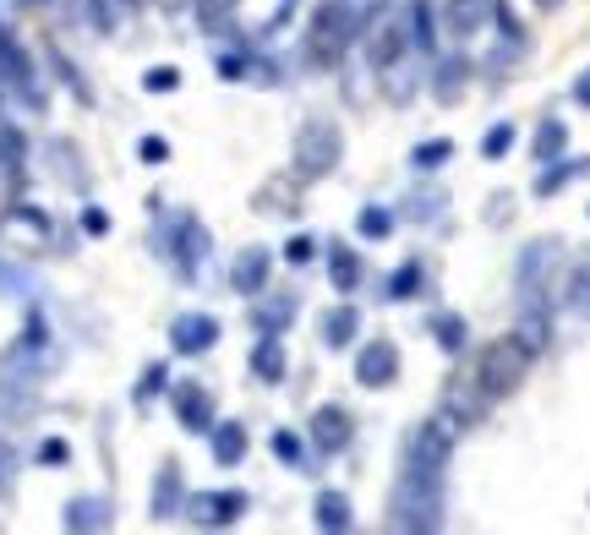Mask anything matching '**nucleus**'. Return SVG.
<instances>
[{
    "label": "nucleus",
    "instance_id": "nucleus-12",
    "mask_svg": "<svg viewBox=\"0 0 590 535\" xmlns=\"http://www.w3.org/2000/svg\"><path fill=\"white\" fill-rule=\"evenodd\" d=\"M213 344H219V317H208V312H181L170 323V350L176 355H208Z\"/></svg>",
    "mask_w": 590,
    "mask_h": 535
},
{
    "label": "nucleus",
    "instance_id": "nucleus-45",
    "mask_svg": "<svg viewBox=\"0 0 590 535\" xmlns=\"http://www.w3.org/2000/svg\"><path fill=\"white\" fill-rule=\"evenodd\" d=\"M443 192H427V198H416L410 202V219H427V224H432V219H438V213H443Z\"/></svg>",
    "mask_w": 590,
    "mask_h": 535
},
{
    "label": "nucleus",
    "instance_id": "nucleus-35",
    "mask_svg": "<svg viewBox=\"0 0 590 535\" xmlns=\"http://www.w3.org/2000/svg\"><path fill=\"white\" fill-rule=\"evenodd\" d=\"M563 306L590 323V263H580L574 273H569V284H563Z\"/></svg>",
    "mask_w": 590,
    "mask_h": 535
},
{
    "label": "nucleus",
    "instance_id": "nucleus-50",
    "mask_svg": "<svg viewBox=\"0 0 590 535\" xmlns=\"http://www.w3.org/2000/svg\"><path fill=\"white\" fill-rule=\"evenodd\" d=\"M574 104H586L590 110V71H580V82H574Z\"/></svg>",
    "mask_w": 590,
    "mask_h": 535
},
{
    "label": "nucleus",
    "instance_id": "nucleus-53",
    "mask_svg": "<svg viewBox=\"0 0 590 535\" xmlns=\"http://www.w3.org/2000/svg\"><path fill=\"white\" fill-rule=\"evenodd\" d=\"M28 6H50V0H28Z\"/></svg>",
    "mask_w": 590,
    "mask_h": 535
},
{
    "label": "nucleus",
    "instance_id": "nucleus-36",
    "mask_svg": "<svg viewBox=\"0 0 590 535\" xmlns=\"http://www.w3.org/2000/svg\"><path fill=\"white\" fill-rule=\"evenodd\" d=\"M563 148H569V127L563 121H541V132H536V164L558 159Z\"/></svg>",
    "mask_w": 590,
    "mask_h": 535
},
{
    "label": "nucleus",
    "instance_id": "nucleus-42",
    "mask_svg": "<svg viewBox=\"0 0 590 535\" xmlns=\"http://www.w3.org/2000/svg\"><path fill=\"white\" fill-rule=\"evenodd\" d=\"M142 88H148V93H176V88H181V71L176 67H148L142 71Z\"/></svg>",
    "mask_w": 590,
    "mask_h": 535
},
{
    "label": "nucleus",
    "instance_id": "nucleus-13",
    "mask_svg": "<svg viewBox=\"0 0 590 535\" xmlns=\"http://www.w3.org/2000/svg\"><path fill=\"white\" fill-rule=\"evenodd\" d=\"M404 55H410V33H404V17L383 22L378 33H367V61H372V71H378V77L399 71V61H404Z\"/></svg>",
    "mask_w": 590,
    "mask_h": 535
},
{
    "label": "nucleus",
    "instance_id": "nucleus-37",
    "mask_svg": "<svg viewBox=\"0 0 590 535\" xmlns=\"http://www.w3.org/2000/svg\"><path fill=\"white\" fill-rule=\"evenodd\" d=\"M22 159H28V142L17 127H0V170L6 175H22Z\"/></svg>",
    "mask_w": 590,
    "mask_h": 535
},
{
    "label": "nucleus",
    "instance_id": "nucleus-24",
    "mask_svg": "<svg viewBox=\"0 0 590 535\" xmlns=\"http://www.w3.org/2000/svg\"><path fill=\"white\" fill-rule=\"evenodd\" d=\"M61 525L66 531H110V503L104 497H71Z\"/></svg>",
    "mask_w": 590,
    "mask_h": 535
},
{
    "label": "nucleus",
    "instance_id": "nucleus-26",
    "mask_svg": "<svg viewBox=\"0 0 590 535\" xmlns=\"http://www.w3.org/2000/svg\"><path fill=\"white\" fill-rule=\"evenodd\" d=\"M427 334L438 339V350H449V355H464V344H470V329H464L459 312H432L427 317Z\"/></svg>",
    "mask_w": 590,
    "mask_h": 535
},
{
    "label": "nucleus",
    "instance_id": "nucleus-31",
    "mask_svg": "<svg viewBox=\"0 0 590 535\" xmlns=\"http://www.w3.org/2000/svg\"><path fill=\"white\" fill-rule=\"evenodd\" d=\"M393 224H399V219H393L389 202H367V208L356 213V230H361V241H389Z\"/></svg>",
    "mask_w": 590,
    "mask_h": 535
},
{
    "label": "nucleus",
    "instance_id": "nucleus-8",
    "mask_svg": "<svg viewBox=\"0 0 590 535\" xmlns=\"http://www.w3.org/2000/svg\"><path fill=\"white\" fill-rule=\"evenodd\" d=\"M0 93H11L17 104L28 110H44V82H39V67L28 55V44L17 33L0 28Z\"/></svg>",
    "mask_w": 590,
    "mask_h": 535
},
{
    "label": "nucleus",
    "instance_id": "nucleus-28",
    "mask_svg": "<svg viewBox=\"0 0 590 535\" xmlns=\"http://www.w3.org/2000/svg\"><path fill=\"white\" fill-rule=\"evenodd\" d=\"M464 82H470V61H464V55H443V61H438V77H432V93H438L443 104H454L459 93H464Z\"/></svg>",
    "mask_w": 590,
    "mask_h": 535
},
{
    "label": "nucleus",
    "instance_id": "nucleus-7",
    "mask_svg": "<svg viewBox=\"0 0 590 535\" xmlns=\"http://www.w3.org/2000/svg\"><path fill=\"white\" fill-rule=\"evenodd\" d=\"M552 263H558V241H530L514 263V290H520V317H541L552 312Z\"/></svg>",
    "mask_w": 590,
    "mask_h": 535
},
{
    "label": "nucleus",
    "instance_id": "nucleus-21",
    "mask_svg": "<svg viewBox=\"0 0 590 535\" xmlns=\"http://www.w3.org/2000/svg\"><path fill=\"white\" fill-rule=\"evenodd\" d=\"M404 33H410V50L416 55H432L438 50V17H432L427 0H410L404 6Z\"/></svg>",
    "mask_w": 590,
    "mask_h": 535
},
{
    "label": "nucleus",
    "instance_id": "nucleus-38",
    "mask_svg": "<svg viewBox=\"0 0 590 535\" xmlns=\"http://www.w3.org/2000/svg\"><path fill=\"white\" fill-rule=\"evenodd\" d=\"M121 17H127V0H88V22H93L99 33H116Z\"/></svg>",
    "mask_w": 590,
    "mask_h": 535
},
{
    "label": "nucleus",
    "instance_id": "nucleus-44",
    "mask_svg": "<svg viewBox=\"0 0 590 535\" xmlns=\"http://www.w3.org/2000/svg\"><path fill=\"white\" fill-rule=\"evenodd\" d=\"M137 159H142V164H164V159H170V142H164V137H142V142H137Z\"/></svg>",
    "mask_w": 590,
    "mask_h": 535
},
{
    "label": "nucleus",
    "instance_id": "nucleus-48",
    "mask_svg": "<svg viewBox=\"0 0 590 535\" xmlns=\"http://www.w3.org/2000/svg\"><path fill=\"white\" fill-rule=\"evenodd\" d=\"M11 481H17V454L6 448V437H0V497L11 492Z\"/></svg>",
    "mask_w": 590,
    "mask_h": 535
},
{
    "label": "nucleus",
    "instance_id": "nucleus-10",
    "mask_svg": "<svg viewBox=\"0 0 590 535\" xmlns=\"http://www.w3.org/2000/svg\"><path fill=\"white\" fill-rule=\"evenodd\" d=\"M170 404H176V421H181V432H192V437H208L213 432V421H219V410H213V394L202 388V383H176L170 388Z\"/></svg>",
    "mask_w": 590,
    "mask_h": 535
},
{
    "label": "nucleus",
    "instance_id": "nucleus-19",
    "mask_svg": "<svg viewBox=\"0 0 590 535\" xmlns=\"http://www.w3.org/2000/svg\"><path fill=\"white\" fill-rule=\"evenodd\" d=\"M356 339H361V306H350V301L328 306L323 312V344L328 350H350Z\"/></svg>",
    "mask_w": 590,
    "mask_h": 535
},
{
    "label": "nucleus",
    "instance_id": "nucleus-15",
    "mask_svg": "<svg viewBox=\"0 0 590 535\" xmlns=\"http://www.w3.org/2000/svg\"><path fill=\"white\" fill-rule=\"evenodd\" d=\"M268 273H273V252L268 246H247L236 268H230V284H236V295H262L268 290Z\"/></svg>",
    "mask_w": 590,
    "mask_h": 535
},
{
    "label": "nucleus",
    "instance_id": "nucleus-18",
    "mask_svg": "<svg viewBox=\"0 0 590 535\" xmlns=\"http://www.w3.org/2000/svg\"><path fill=\"white\" fill-rule=\"evenodd\" d=\"M492 22V0H443V28L454 39H476Z\"/></svg>",
    "mask_w": 590,
    "mask_h": 535
},
{
    "label": "nucleus",
    "instance_id": "nucleus-30",
    "mask_svg": "<svg viewBox=\"0 0 590 535\" xmlns=\"http://www.w3.org/2000/svg\"><path fill=\"white\" fill-rule=\"evenodd\" d=\"M580 170H586V159H563V153H558V159H547V170L536 175V198H552V192H563V186H569Z\"/></svg>",
    "mask_w": 590,
    "mask_h": 535
},
{
    "label": "nucleus",
    "instance_id": "nucleus-39",
    "mask_svg": "<svg viewBox=\"0 0 590 535\" xmlns=\"http://www.w3.org/2000/svg\"><path fill=\"white\" fill-rule=\"evenodd\" d=\"M514 127H509V121H498V127H487V137H481V159H492V164H498V159H509V148H514Z\"/></svg>",
    "mask_w": 590,
    "mask_h": 535
},
{
    "label": "nucleus",
    "instance_id": "nucleus-6",
    "mask_svg": "<svg viewBox=\"0 0 590 535\" xmlns=\"http://www.w3.org/2000/svg\"><path fill=\"white\" fill-rule=\"evenodd\" d=\"M443 486H416V481H393L389 492V531H443Z\"/></svg>",
    "mask_w": 590,
    "mask_h": 535
},
{
    "label": "nucleus",
    "instance_id": "nucleus-46",
    "mask_svg": "<svg viewBox=\"0 0 590 535\" xmlns=\"http://www.w3.org/2000/svg\"><path fill=\"white\" fill-rule=\"evenodd\" d=\"M284 258H290L296 268H301V263H312V258H318V241H312V235H296V241L284 246Z\"/></svg>",
    "mask_w": 590,
    "mask_h": 535
},
{
    "label": "nucleus",
    "instance_id": "nucleus-43",
    "mask_svg": "<svg viewBox=\"0 0 590 535\" xmlns=\"http://www.w3.org/2000/svg\"><path fill=\"white\" fill-rule=\"evenodd\" d=\"M50 67L61 71V82H66V88H71V93H77V99H82V104H88V99H93V93H88V82H82V77H77V67H71V61H66L61 50H50Z\"/></svg>",
    "mask_w": 590,
    "mask_h": 535
},
{
    "label": "nucleus",
    "instance_id": "nucleus-32",
    "mask_svg": "<svg viewBox=\"0 0 590 535\" xmlns=\"http://www.w3.org/2000/svg\"><path fill=\"white\" fill-rule=\"evenodd\" d=\"M50 159H56V175H61L66 186H77V192L88 186V170H82V153H77V148H71L66 137H56V142H50Z\"/></svg>",
    "mask_w": 590,
    "mask_h": 535
},
{
    "label": "nucleus",
    "instance_id": "nucleus-54",
    "mask_svg": "<svg viewBox=\"0 0 590 535\" xmlns=\"http://www.w3.org/2000/svg\"><path fill=\"white\" fill-rule=\"evenodd\" d=\"M290 6H296V0H290Z\"/></svg>",
    "mask_w": 590,
    "mask_h": 535
},
{
    "label": "nucleus",
    "instance_id": "nucleus-3",
    "mask_svg": "<svg viewBox=\"0 0 590 535\" xmlns=\"http://www.w3.org/2000/svg\"><path fill=\"white\" fill-rule=\"evenodd\" d=\"M361 33H367V22L356 17L350 0H323V6L312 11V28H307V55H312L318 67H339V61L356 50Z\"/></svg>",
    "mask_w": 590,
    "mask_h": 535
},
{
    "label": "nucleus",
    "instance_id": "nucleus-27",
    "mask_svg": "<svg viewBox=\"0 0 590 535\" xmlns=\"http://www.w3.org/2000/svg\"><path fill=\"white\" fill-rule=\"evenodd\" d=\"M312 525H318V531H350V525H356V514H350V497H344V492H318Z\"/></svg>",
    "mask_w": 590,
    "mask_h": 535
},
{
    "label": "nucleus",
    "instance_id": "nucleus-52",
    "mask_svg": "<svg viewBox=\"0 0 590 535\" xmlns=\"http://www.w3.org/2000/svg\"><path fill=\"white\" fill-rule=\"evenodd\" d=\"M536 6H541V11H558V6H563V0H536Z\"/></svg>",
    "mask_w": 590,
    "mask_h": 535
},
{
    "label": "nucleus",
    "instance_id": "nucleus-2",
    "mask_svg": "<svg viewBox=\"0 0 590 535\" xmlns=\"http://www.w3.org/2000/svg\"><path fill=\"white\" fill-rule=\"evenodd\" d=\"M454 443L459 426L449 415H427L410 443H404V465H399V481H416V486H449V465H454Z\"/></svg>",
    "mask_w": 590,
    "mask_h": 535
},
{
    "label": "nucleus",
    "instance_id": "nucleus-51",
    "mask_svg": "<svg viewBox=\"0 0 590 535\" xmlns=\"http://www.w3.org/2000/svg\"><path fill=\"white\" fill-rule=\"evenodd\" d=\"M142 6H159V11H181V6H192V0H142Z\"/></svg>",
    "mask_w": 590,
    "mask_h": 535
},
{
    "label": "nucleus",
    "instance_id": "nucleus-4",
    "mask_svg": "<svg viewBox=\"0 0 590 535\" xmlns=\"http://www.w3.org/2000/svg\"><path fill=\"white\" fill-rule=\"evenodd\" d=\"M153 246H159V258L176 268V279H187L192 284L202 263H208V224L197 219V213H170L159 230H153Z\"/></svg>",
    "mask_w": 590,
    "mask_h": 535
},
{
    "label": "nucleus",
    "instance_id": "nucleus-1",
    "mask_svg": "<svg viewBox=\"0 0 590 535\" xmlns=\"http://www.w3.org/2000/svg\"><path fill=\"white\" fill-rule=\"evenodd\" d=\"M524 366H530V350H524L520 339H492V344H481L476 361H470V372H459L454 383H449L443 415H449L454 426H476L492 404H503L520 388Z\"/></svg>",
    "mask_w": 590,
    "mask_h": 535
},
{
    "label": "nucleus",
    "instance_id": "nucleus-22",
    "mask_svg": "<svg viewBox=\"0 0 590 535\" xmlns=\"http://www.w3.org/2000/svg\"><path fill=\"white\" fill-rule=\"evenodd\" d=\"M50 350V329H44V317H28V329H22V339L6 350V366L11 372H22V366H39V355Z\"/></svg>",
    "mask_w": 590,
    "mask_h": 535
},
{
    "label": "nucleus",
    "instance_id": "nucleus-23",
    "mask_svg": "<svg viewBox=\"0 0 590 535\" xmlns=\"http://www.w3.org/2000/svg\"><path fill=\"white\" fill-rule=\"evenodd\" d=\"M361 273H367V268H361V252H356V246H344V241L328 246V279H333L339 295H350V290L361 284Z\"/></svg>",
    "mask_w": 590,
    "mask_h": 535
},
{
    "label": "nucleus",
    "instance_id": "nucleus-33",
    "mask_svg": "<svg viewBox=\"0 0 590 535\" xmlns=\"http://www.w3.org/2000/svg\"><path fill=\"white\" fill-rule=\"evenodd\" d=\"M449 159H454V142H449V137H427V142H416V153H410V164H416V170H427V175H432V170H443Z\"/></svg>",
    "mask_w": 590,
    "mask_h": 535
},
{
    "label": "nucleus",
    "instance_id": "nucleus-34",
    "mask_svg": "<svg viewBox=\"0 0 590 535\" xmlns=\"http://www.w3.org/2000/svg\"><path fill=\"white\" fill-rule=\"evenodd\" d=\"M236 6H241V0H192L202 33H224V28H230V17H236Z\"/></svg>",
    "mask_w": 590,
    "mask_h": 535
},
{
    "label": "nucleus",
    "instance_id": "nucleus-9",
    "mask_svg": "<svg viewBox=\"0 0 590 535\" xmlns=\"http://www.w3.org/2000/svg\"><path fill=\"white\" fill-rule=\"evenodd\" d=\"M181 514L192 525H202V531H230L247 514V492H192Z\"/></svg>",
    "mask_w": 590,
    "mask_h": 535
},
{
    "label": "nucleus",
    "instance_id": "nucleus-29",
    "mask_svg": "<svg viewBox=\"0 0 590 535\" xmlns=\"http://www.w3.org/2000/svg\"><path fill=\"white\" fill-rule=\"evenodd\" d=\"M421 284H427V268H421V258H404V263L389 273L383 295H389V301H416V295H421Z\"/></svg>",
    "mask_w": 590,
    "mask_h": 535
},
{
    "label": "nucleus",
    "instance_id": "nucleus-47",
    "mask_svg": "<svg viewBox=\"0 0 590 535\" xmlns=\"http://www.w3.org/2000/svg\"><path fill=\"white\" fill-rule=\"evenodd\" d=\"M66 460H71V448H66L61 437H44L39 443V465H66Z\"/></svg>",
    "mask_w": 590,
    "mask_h": 535
},
{
    "label": "nucleus",
    "instance_id": "nucleus-11",
    "mask_svg": "<svg viewBox=\"0 0 590 535\" xmlns=\"http://www.w3.org/2000/svg\"><path fill=\"white\" fill-rule=\"evenodd\" d=\"M356 383H361V388H389V383H399V344H393V339L361 344V355H356Z\"/></svg>",
    "mask_w": 590,
    "mask_h": 535
},
{
    "label": "nucleus",
    "instance_id": "nucleus-14",
    "mask_svg": "<svg viewBox=\"0 0 590 535\" xmlns=\"http://www.w3.org/2000/svg\"><path fill=\"white\" fill-rule=\"evenodd\" d=\"M350 437H356L350 410H339V404H318V410H312V448H318V454H328V460L344 454Z\"/></svg>",
    "mask_w": 590,
    "mask_h": 535
},
{
    "label": "nucleus",
    "instance_id": "nucleus-49",
    "mask_svg": "<svg viewBox=\"0 0 590 535\" xmlns=\"http://www.w3.org/2000/svg\"><path fill=\"white\" fill-rule=\"evenodd\" d=\"M82 230H88V235H110V213H104V208H88V213H82Z\"/></svg>",
    "mask_w": 590,
    "mask_h": 535
},
{
    "label": "nucleus",
    "instance_id": "nucleus-41",
    "mask_svg": "<svg viewBox=\"0 0 590 535\" xmlns=\"http://www.w3.org/2000/svg\"><path fill=\"white\" fill-rule=\"evenodd\" d=\"M268 448H273V460H279V465L301 470V437H296V432H273V437H268Z\"/></svg>",
    "mask_w": 590,
    "mask_h": 535
},
{
    "label": "nucleus",
    "instance_id": "nucleus-20",
    "mask_svg": "<svg viewBox=\"0 0 590 535\" xmlns=\"http://www.w3.org/2000/svg\"><path fill=\"white\" fill-rule=\"evenodd\" d=\"M247 366H252V377L258 383H284V339L279 334H262L258 344H252V355H247Z\"/></svg>",
    "mask_w": 590,
    "mask_h": 535
},
{
    "label": "nucleus",
    "instance_id": "nucleus-5",
    "mask_svg": "<svg viewBox=\"0 0 590 535\" xmlns=\"http://www.w3.org/2000/svg\"><path fill=\"white\" fill-rule=\"evenodd\" d=\"M296 175L301 181H323L339 170V159H344V132L323 121V115H312V121H301V132H296Z\"/></svg>",
    "mask_w": 590,
    "mask_h": 535
},
{
    "label": "nucleus",
    "instance_id": "nucleus-16",
    "mask_svg": "<svg viewBox=\"0 0 590 535\" xmlns=\"http://www.w3.org/2000/svg\"><path fill=\"white\" fill-rule=\"evenodd\" d=\"M296 312H301V301L296 295H252V329L258 334H284L290 323H296Z\"/></svg>",
    "mask_w": 590,
    "mask_h": 535
},
{
    "label": "nucleus",
    "instance_id": "nucleus-25",
    "mask_svg": "<svg viewBox=\"0 0 590 535\" xmlns=\"http://www.w3.org/2000/svg\"><path fill=\"white\" fill-rule=\"evenodd\" d=\"M187 508V492H181V470L164 465L159 481H153V519H176Z\"/></svg>",
    "mask_w": 590,
    "mask_h": 535
},
{
    "label": "nucleus",
    "instance_id": "nucleus-17",
    "mask_svg": "<svg viewBox=\"0 0 590 535\" xmlns=\"http://www.w3.org/2000/svg\"><path fill=\"white\" fill-rule=\"evenodd\" d=\"M208 448H213V465L236 470L241 460H247L252 437H247V426H241V421H213V432H208Z\"/></svg>",
    "mask_w": 590,
    "mask_h": 535
},
{
    "label": "nucleus",
    "instance_id": "nucleus-40",
    "mask_svg": "<svg viewBox=\"0 0 590 535\" xmlns=\"http://www.w3.org/2000/svg\"><path fill=\"white\" fill-rule=\"evenodd\" d=\"M164 388H170V366H164V361H153V366H148V372L137 377V394H131V400L148 404L153 394H164Z\"/></svg>",
    "mask_w": 590,
    "mask_h": 535
}]
</instances>
